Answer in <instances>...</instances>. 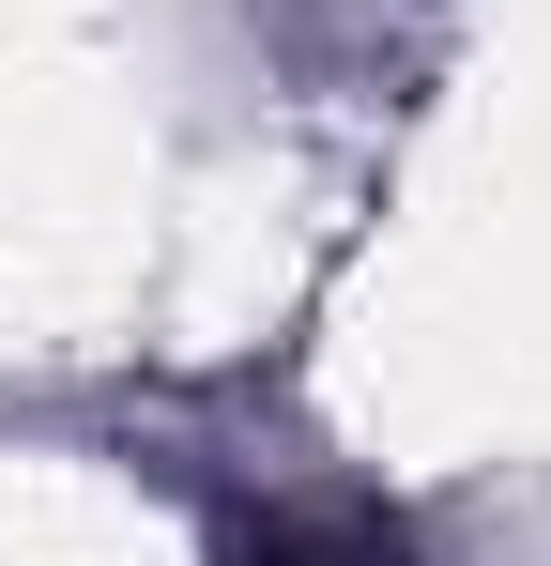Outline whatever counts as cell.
<instances>
[{
  "instance_id": "obj_1",
  "label": "cell",
  "mask_w": 551,
  "mask_h": 566,
  "mask_svg": "<svg viewBox=\"0 0 551 566\" xmlns=\"http://www.w3.org/2000/svg\"><path fill=\"white\" fill-rule=\"evenodd\" d=\"M230 566H306V552H291V536H246V552H230Z\"/></svg>"
}]
</instances>
